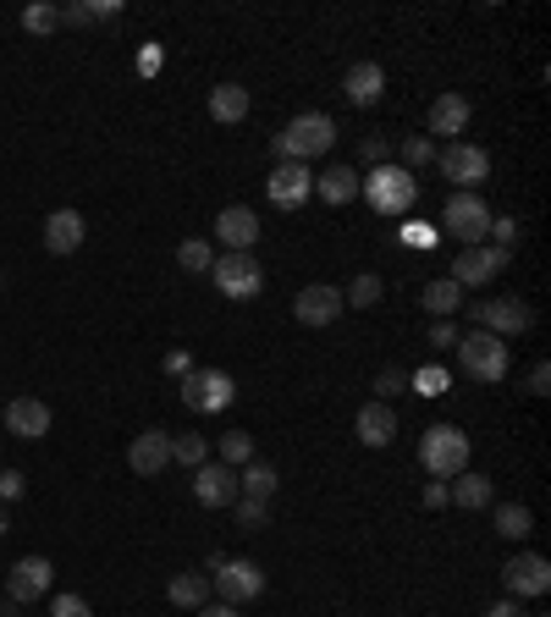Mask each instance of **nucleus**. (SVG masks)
Segmentation results:
<instances>
[{"instance_id": "1", "label": "nucleus", "mask_w": 551, "mask_h": 617, "mask_svg": "<svg viewBox=\"0 0 551 617\" xmlns=\"http://www.w3.org/2000/svg\"><path fill=\"white\" fill-rule=\"evenodd\" d=\"M358 194L370 199V210L376 215H408L414 210V199H419V183H414V171H403V165H370L358 176Z\"/></svg>"}, {"instance_id": "2", "label": "nucleus", "mask_w": 551, "mask_h": 617, "mask_svg": "<svg viewBox=\"0 0 551 617\" xmlns=\"http://www.w3.org/2000/svg\"><path fill=\"white\" fill-rule=\"evenodd\" d=\"M419 464H425L430 480H457L469 469V435L457 424H430L419 435Z\"/></svg>"}, {"instance_id": "3", "label": "nucleus", "mask_w": 551, "mask_h": 617, "mask_svg": "<svg viewBox=\"0 0 551 617\" xmlns=\"http://www.w3.org/2000/svg\"><path fill=\"white\" fill-rule=\"evenodd\" d=\"M336 144V122L326 116V111H304V116H293L282 133H276V155L282 160H298V165H309L315 155H326Z\"/></svg>"}, {"instance_id": "4", "label": "nucleus", "mask_w": 551, "mask_h": 617, "mask_svg": "<svg viewBox=\"0 0 551 617\" xmlns=\"http://www.w3.org/2000/svg\"><path fill=\"white\" fill-rule=\"evenodd\" d=\"M457 365H464V375L497 386V381H507V342L475 325V331L457 336Z\"/></svg>"}, {"instance_id": "5", "label": "nucleus", "mask_w": 551, "mask_h": 617, "mask_svg": "<svg viewBox=\"0 0 551 617\" xmlns=\"http://www.w3.org/2000/svg\"><path fill=\"white\" fill-rule=\"evenodd\" d=\"M436 165H441L446 183H457V194H480V188L491 183V155H486L480 144H464V138H452V144L436 155Z\"/></svg>"}, {"instance_id": "6", "label": "nucleus", "mask_w": 551, "mask_h": 617, "mask_svg": "<svg viewBox=\"0 0 551 617\" xmlns=\"http://www.w3.org/2000/svg\"><path fill=\"white\" fill-rule=\"evenodd\" d=\"M232 397H237V381L226 370H188L182 375V403L194 414H221V408H232Z\"/></svg>"}, {"instance_id": "7", "label": "nucleus", "mask_w": 551, "mask_h": 617, "mask_svg": "<svg viewBox=\"0 0 551 617\" xmlns=\"http://www.w3.org/2000/svg\"><path fill=\"white\" fill-rule=\"evenodd\" d=\"M441 221H446V232L464 243V248H480L486 243V226H491V210H486L480 194H452L446 210H441Z\"/></svg>"}, {"instance_id": "8", "label": "nucleus", "mask_w": 551, "mask_h": 617, "mask_svg": "<svg viewBox=\"0 0 551 617\" xmlns=\"http://www.w3.org/2000/svg\"><path fill=\"white\" fill-rule=\"evenodd\" d=\"M210 276H216V287H221L226 298H237V304L265 293V271L254 264V254H216Z\"/></svg>"}, {"instance_id": "9", "label": "nucleus", "mask_w": 551, "mask_h": 617, "mask_svg": "<svg viewBox=\"0 0 551 617\" xmlns=\"http://www.w3.org/2000/svg\"><path fill=\"white\" fill-rule=\"evenodd\" d=\"M265 194H270V205L276 210H298L309 194H315V171L309 165H298V160H282L270 176H265Z\"/></svg>"}, {"instance_id": "10", "label": "nucleus", "mask_w": 551, "mask_h": 617, "mask_svg": "<svg viewBox=\"0 0 551 617\" xmlns=\"http://www.w3.org/2000/svg\"><path fill=\"white\" fill-rule=\"evenodd\" d=\"M210 584L221 590V601H226V606H243V601L265 595V568H259V563H248V557H226V568H221V573H210Z\"/></svg>"}, {"instance_id": "11", "label": "nucleus", "mask_w": 551, "mask_h": 617, "mask_svg": "<svg viewBox=\"0 0 551 617\" xmlns=\"http://www.w3.org/2000/svg\"><path fill=\"white\" fill-rule=\"evenodd\" d=\"M475 325L491 331V336H518V331L535 325V309L518 304V298H486V304H475Z\"/></svg>"}, {"instance_id": "12", "label": "nucleus", "mask_w": 551, "mask_h": 617, "mask_svg": "<svg viewBox=\"0 0 551 617\" xmlns=\"http://www.w3.org/2000/svg\"><path fill=\"white\" fill-rule=\"evenodd\" d=\"M502 584H507L513 601H524V595H546V590H551V563H546L540 552H518V557L502 568Z\"/></svg>"}, {"instance_id": "13", "label": "nucleus", "mask_w": 551, "mask_h": 617, "mask_svg": "<svg viewBox=\"0 0 551 617\" xmlns=\"http://www.w3.org/2000/svg\"><path fill=\"white\" fill-rule=\"evenodd\" d=\"M342 95H347V106H358V111L381 106V95H387V66H381V61H353L347 77H342Z\"/></svg>"}, {"instance_id": "14", "label": "nucleus", "mask_w": 551, "mask_h": 617, "mask_svg": "<svg viewBox=\"0 0 551 617\" xmlns=\"http://www.w3.org/2000/svg\"><path fill=\"white\" fill-rule=\"evenodd\" d=\"M502 264H507V254L502 248H464L457 254V264H452V282L457 287H486V282H497L502 276Z\"/></svg>"}, {"instance_id": "15", "label": "nucleus", "mask_w": 551, "mask_h": 617, "mask_svg": "<svg viewBox=\"0 0 551 617\" xmlns=\"http://www.w3.org/2000/svg\"><path fill=\"white\" fill-rule=\"evenodd\" d=\"M50 579H56L50 557H23V563H12V579H7V601L28 606V601L50 595Z\"/></svg>"}, {"instance_id": "16", "label": "nucleus", "mask_w": 551, "mask_h": 617, "mask_svg": "<svg viewBox=\"0 0 551 617\" xmlns=\"http://www.w3.org/2000/svg\"><path fill=\"white\" fill-rule=\"evenodd\" d=\"M216 237L226 243V254H254V243H259V215H254L248 205H226V210L216 215Z\"/></svg>"}, {"instance_id": "17", "label": "nucleus", "mask_w": 551, "mask_h": 617, "mask_svg": "<svg viewBox=\"0 0 551 617\" xmlns=\"http://www.w3.org/2000/svg\"><path fill=\"white\" fill-rule=\"evenodd\" d=\"M342 287H326V282H315V287H304L298 298H293V314H298V325H331V320H342Z\"/></svg>"}, {"instance_id": "18", "label": "nucleus", "mask_w": 551, "mask_h": 617, "mask_svg": "<svg viewBox=\"0 0 551 617\" xmlns=\"http://www.w3.org/2000/svg\"><path fill=\"white\" fill-rule=\"evenodd\" d=\"M194 502L199 507H232L237 502V474L226 464H199L194 469Z\"/></svg>"}, {"instance_id": "19", "label": "nucleus", "mask_w": 551, "mask_h": 617, "mask_svg": "<svg viewBox=\"0 0 551 617\" xmlns=\"http://www.w3.org/2000/svg\"><path fill=\"white\" fill-rule=\"evenodd\" d=\"M7 430H12L17 441H39V435H50V403H45V397H12V408H7Z\"/></svg>"}, {"instance_id": "20", "label": "nucleus", "mask_w": 551, "mask_h": 617, "mask_svg": "<svg viewBox=\"0 0 551 617\" xmlns=\"http://www.w3.org/2000/svg\"><path fill=\"white\" fill-rule=\"evenodd\" d=\"M83 237H88V221L77 210H50L45 215V248L50 254H77Z\"/></svg>"}, {"instance_id": "21", "label": "nucleus", "mask_w": 551, "mask_h": 617, "mask_svg": "<svg viewBox=\"0 0 551 617\" xmlns=\"http://www.w3.org/2000/svg\"><path fill=\"white\" fill-rule=\"evenodd\" d=\"M469 116H475V106L464 100V95H441V100H430V127H425V138L436 133V138H457L469 127Z\"/></svg>"}, {"instance_id": "22", "label": "nucleus", "mask_w": 551, "mask_h": 617, "mask_svg": "<svg viewBox=\"0 0 551 617\" xmlns=\"http://www.w3.org/2000/svg\"><path fill=\"white\" fill-rule=\"evenodd\" d=\"M171 464V435L166 430H144L133 447H127V469L133 474H160Z\"/></svg>"}, {"instance_id": "23", "label": "nucleus", "mask_w": 551, "mask_h": 617, "mask_svg": "<svg viewBox=\"0 0 551 617\" xmlns=\"http://www.w3.org/2000/svg\"><path fill=\"white\" fill-rule=\"evenodd\" d=\"M446 502H452V507H464V513H480V507L497 502V485H491L480 469H464V474L446 485Z\"/></svg>"}, {"instance_id": "24", "label": "nucleus", "mask_w": 551, "mask_h": 617, "mask_svg": "<svg viewBox=\"0 0 551 617\" xmlns=\"http://www.w3.org/2000/svg\"><path fill=\"white\" fill-rule=\"evenodd\" d=\"M358 441L364 447H392L397 441V414L387 403H364L358 408Z\"/></svg>"}, {"instance_id": "25", "label": "nucleus", "mask_w": 551, "mask_h": 617, "mask_svg": "<svg viewBox=\"0 0 551 617\" xmlns=\"http://www.w3.org/2000/svg\"><path fill=\"white\" fill-rule=\"evenodd\" d=\"M248 116V88L243 83H216L210 88V122H243Z\"/></svg>"}, {"instance_id": "26", "label": "nucleus", "mask_w": 551, "mask_h": 617, "mask_svg": "<svg viewBox=\"0 0 551 617\" xmlns=\"http://www.w3.org/2000/svg\"><path fill=\"white\" fill-rule=\"evenodd\" d=\"M166 601L182 606V612H199V606L210 601V573H176V579L166 584Z\"/></svg>"}, {"instance_id": "27", "label": "nucleus", "mask_w": 551, "mask_h": 617, "mask_svg": "<svg viewBox=\"0 0 551 617\" xmlns=\"http://www.w3.org/2000/svg\"><path fill=\"white\" fill-rule=\"evenodd\" d=\"M315 194H320L326 205H347V199H358V171H353V165H331L326 176H315Z\"/></svg>"}, {"instance_id": "28", "label": "nucleus", "mask_w": 551, "mask_h": 617, "mask_svg": "<svg viewBox=\"0 0 551 617\" xmlns=\"http://www.w3.org/2000/svg\"><path fill=\"white\" fill-rule=\"evenodd\" d=\"M425 309H430L436 320H452L457 309H464V287H457L452 276H436V282H425Z\"/></svg>"}, {"instance_id": "29", "label": "nucleus", "mask_w": 551, "mask_h": 617, "mask_svg": "<svg viewBox=\"0 0 551 617\" xmlns=\"http://www.w3.org/2000/svg\"><path fill=\"white\" fill-rule=\"evenodd\" d=\"M497 507V535L502 541H529L535 535V513L518 507V502H491Z\"/></svg>"}, {"instance_id": "30", "label": "nucleus", "mask_w": 551, "mask_h": 617, "mask_svg": "<svg viewBox=\"0 0 551 617\" xmlns=\"http://www.w3.org/2000/svg\"><path fill=\"white\" fill-rule=\"evenodd\" d=\"M276 485H282V474L270 464H243V474H237V496H254V502H270Z\"/></svg>"}, {"instance_id": "31", "label": "nucleus", "mask_w": 551, "mask_h": 617, "mask_svg": "<svg viewBox=\"0 0 551 617\" xmlns=\"http://www.w3.org/2000/svg\"><path fill=\"white\" fill-rule=\"evenodd\" d=\"M171 464H188V469L210 464V441H205L199 430H182V435H171Z\"/></svg>"}, {"instance_id": "32", "label": "nucleus", "mask_w": 551, "mask_h": 617, "mask_svg": "<svg viewBox=\"0 0 551 617\" xmlns=\"http://www.w3.org/2000/svg\"><path fill=\"white\" fill-rule=\"evenodd\" d=\"M216 447H221V458H216V464H226V469L254 464V435H248V430H226V435L216 441Z\"/></svg>"}, {"instance_id": "33", "label": "nucleus", "mask_w": 551, "mask_h": 617, "mask_svg": "<svg viewBox=\"0 0 551 617\" xmlns=\"http://www.w3.org/2000/svg\"><path fill=\"white\" fill-rule=\"evenodd\" d=\"M176 264H182V271H194V276H205L210 264H216V248L205 237H188V243L176 248Z\"/></svg>"}, {"instance_id": "34", "label": "nucleus", "mask_w": 551, "mask_h": 617, "mask_svg": "<svg viewBox=\"0 0 551 617\" xmlns=\"http://www.w3.org/2000/svg\"><path fill=\"white\" fill-rule=\"evenodd\" d=\"M23 28H28V34H56V28H61V7H50V0H34V7L23 12Z\"/></svg>"}, {"instance_id": "35", "label": "nucleus", "mask_w": 551, "mask_h": 617, "mask_svg": "<svg viewBox=\"0 0 551 617\" xmlns=\"http://www.w3.org/2000/svg\"><path fill=\"white\" fill-rule=\"evenodd\" d=\"M342 304H347V309H376V304H381V276H358V282L342 293Z\"/></svg>"}, {"instance_id": "36", "label": "nucleus", "mask_w": 551, "mask_h": 617, "mask_svg": "<svg viewBox=\"0 0 551 617\" xmlns=\"http://www.w3.org/2000/svg\"><path fill=\"white\" fill-rule=\"evenodd\" d=\"M232 513H237V529H265L270 523V502H254V496H237Z\"/></svg>"}, {"instance_id": "37", "label": "nucleus", "mask_w": 551, "mask_h": 617, "mask_svg": "<svg viewBox=\"0 0 551 617\" xmlns=\"http://www.w3.org/2000/svg\"><path fill=\"white\" fill-rule=\"evenodd\" d=\"M430 155H436V144H430L425 133L403 138V171H419V165H430Z\"/></svg>"}, {"instance_id": "38", "label": "nucleus", "mask_w": 551, "mask_h": 617, "mask_svg": "<svg viewBox=\"0 0 551 617\" xmlns=\"http://www.w3.org/2000/svg\"><path fill=\"white\" fill-rule=\"evenodd\" d=\"M486 237H497L491 248H502V254H507V248L518 243V215H491V226H486Z\"/></svg>"}, {"instance_id": "39", "label": "nucleus", "mask_w": 551, "mask_h": 617, "mask_svg": "<svg viewBox=\"0 0 551 617\" xmlns=\"http://www.w3.org/2000/svg\"><path fill=\"white\" fill-rule=\"evenodd\" d=\"M403 386H408V370H397V365H392V370H381V375H376V403L397 397Z\"/></svg>"}, {"instance_id": "40", "label": "nucleus", "mask_w": 551, "mask_h": 617, "mask_svg": "<svg viewBox=\"0 0 551 617\" xmlns=\"http://www.w3.org/2000/svg\"><path fill=\"white\" fill-rule=\"evenodd\" d=\"M50 617H95V606H88L83 595H56L50 601Z\"/></svg>"}, {"instance_id": "41", "label": "nucleus", "mask_w": 551, "mask_h": 617, "mask_svg": "<svg viewBox=\"0 0 551 617\" xmlns=\"http://www.w3.org/2000/svg\"><path fill=\"white\" fill-rule=\"evenodd\" d=\"M28 491V480L17 474V469H0V507H7V502H17Z\"/></svg>"}, {"instance_id": "42", "label": "nucleus", "mask_w": 551, "mask_h": 617, "mask_svg": "<svg viewBox=\"0 0 551 617\" xmlns=\"http://www.w3.org/2000/svg\"><path fill=\"white\" fill-rule=\"evenodd\" d=\"M387 155H392L387 138H364V144H358V160H364V165H387Z\"/></svg>"}, {"instance_id": "43", "label": "nucleus", "mask_w": 551, "mask_h": 617, "mask_svg": "<svg viewBox=\"0 0 551 617\" xmlns=\"http://www.w3.org/2000/svg\"><path fill=\"white\" fill-rule=\"evenodd\" d=\"M408 386H419L425 397H430V392H446V370H436V365H430V370H419V375H408Z\"/></svg>"}, {"instance_id": "44", "label": "nucleus", "mask_w": 551, "mask_h": 617, "mask_svg": "<svg viewBox=\"0 0 551 617\" xmlns=\"http://www.w3.org/2000/svg\"><path fill=\"white\" fill-rule=\"evenodd\" d=\"M61 23H66V28H88V23H95V7L72 0V7H61Z\"/></svg>"}, {"instance_id": "45", "label": "nucleus", "mask_w": 551, "mask_h": 617, "mask_svg": "<svg viewBox=\"0 0 551 617\" xmlns=\"http://www.w3.org/2000/svg\"><path fill=\"white\" fill-rule=\"evenodd\" d=\"M457 336H464V331H457L452 320H436L430 325V347H457Z\"/></svg>"}, {"instance_id": "46", "label": "nucleus", "mask_w": 551, "mask_h": 617, "mask_svg": "<svg viewBox=\"0 0 551 617\" xmlns=\"http://www.w3.org/2000/svg\"><path fill=\"white\" fill-rule=\"evenodd\" d=\"M524 392H529V397H546V392H551V370H546V365H535V370L524 375Z\"/></svg>"}, {"instance_id": "47", "label": "nucleus", "mask_w": 551, "mask_h": 617, "mask_svg": "<svg viewBox=\"0 0 551 617\" xmlns=\"http://www.w3.org/2000/svg\"><path fill=\"white\" fill-rule=\"evenodd\" d=\"M403 243L408 248H436V226H403Z\"/></svg>"}, {"instance_id": "48", "label": "nucleus", "mask_w": 551, "mask_h": 617, "mask_svg": "<svg viewBox=\"0 0 551 617\" xmlns=\"http://www.w3.org/2000/svg\"><path fill=\"white\" fill-rule=\"evenodd\" d=\"M166 370H171V375H188L194 359H188V353H166Z\"/></svg>"}, {"instance_id": "49", "label": "nucleus", "mask_w": 551, "mask_h": 617, "mask_svg": "<svg viewBox=\"0 0 551 617\" xmlns=\"http://www.w3.org/2000/svg\"><path fill=\"white\" fill-rule=\"evenodd\" d=\"M425 507H446V480H436V485H425Z\"/></svg>"}, {"instance_id": "50", "label": "nucleus", "mask_w": 551, "mask_h": 617, "mask_svg": "<svg viewBox=\"0 0 551 617\" xmlns=\"http://www.w3.org/2000/svg\"><path fill=\"white\" fill-rule=\"evenodd\" d=\"M486 617H524V612H518V601L507 595V601H497V606H486Z\"/></svg>"}, {"instance_id": "51", "label": "nucleus", "mask_w": 551, "mask_h": 617, "mask_svg": "<svg viewBox=\"0 0 551 617\" xmlns=\"http://www.w3.org/2000/svg\"><path fill=\"white\" fill-rule=\"evenodd\" d=\"M199 617H237V606H226V601H205Z\"/></svg>"}, {"instance_id": "52", "label": "nucleus", "mask_w": 551, "mask_h": 617, "mask_svg": "<svg viewBox=\"0 0 551 617\" xmlns=\"http://www.w3.org/2000/svg\"><path fill=\"white\" fill-rule=\"evenodd\" d=\"M122 12V0H95V23H106V17H117Z\"/></svg>"}, {"instance_id": "53", "label": "nucleus", "mask_w": 551, "mask_h": 617, "mask_svg": "<svg viewBox=\"0 0 551 617\" xmlns=\"http://www.w3.org/2000/svg\"><path fill=\"white\" fill-rule=\"evenodd\" d=\"M160 66V45H144V55H138V72H155Z\"/></svg>"}, {"instance_id": "54", "label": "nucleus", "mask_w": 551, "mask_h": 617, "mask_svg": "<svg viewBox=\"0 0 551 617\" xmlns=\"http://www.w3.org/2000/svg\"><path fill=\"white\" fill-rule=\"evenodd\" d=\"M0 535H12V513L7 507H0Z\"/></svg>"}]
</instances>
